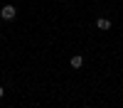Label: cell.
Returning <instances> with one entry per match:
<instances>
[{"mask_svg": "<svg viewBox=\"0 0 123 108\" xmlns=\"http://www.w3.org/2000/svg\"><path fill=\"white\" fill-rule=\"evenodd\" d=\"M0 20H3V25H5V22H12V20H17V7L10 5V3L0 5Z\"/></svg>", "mask_w": 123, "mask_h": 108, "instance_id": "obj_1", "label": "cell"}, {"mask_svg": "<svg viewBox=\"0 0 123 108\" xmlns=\"http://www.w3.org/2000/svg\"><path fill=\"white\" fill-rule=\"evenodd\" d=\"M94 27L98 29V32H108V29H113V22H111L108 17H104V15H101V17H96Z\"/></svg>", "mask_w": 123, "mask_h": 108, "instance_id": "obj_2", "label": "cell"}, {"mask_svg": "<svg viewBox=\"0 0 123 108\" xmlns=\"http://www.w3.org/2000/svg\"><path fill=\"white\" fill-rule=\"evenodd\" d=\"M69 66L74 69V71H81V69H84V54H71L69 57Z\"/></svg>", "mask_w": 123, "mask_h": 108, "instance_id": "obj_3", "label": "cell"}, {"mask_svg": "<svg viewBox=\"0 0 123 108\" xmlns=\"http://www.w3.org/2000/svg\"><path fill=\"white\" fill-rule=\"evenodd\" d=\"M3 98H5V86L0 84V101H3Z\"/></svg>", "mask_w": 123, "mask_h": 108, "instance_id": "obj_4", "label": "cell"}, {"mask_svg": "<svg viewBox=\"0 0 123 108\" xmlns=\"http://www.w3.org/2000/svg\"><path fill=\"white\" fill-rule=\"evenodd\" d=\"M0 29H3V20H0Z\"/></svg>", "mask_w": 123, "mask_h": 108, "instance_id": "obj_5", "label": "cell"}]
</instances>
